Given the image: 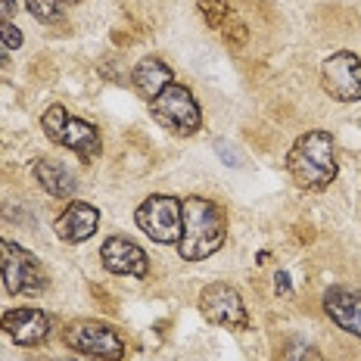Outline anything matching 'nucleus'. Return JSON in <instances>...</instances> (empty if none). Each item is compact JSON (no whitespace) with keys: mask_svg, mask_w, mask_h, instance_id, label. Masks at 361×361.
<instances>
[{"mask_svg":"<svg viewBox=\"0 0 361 361\" xmlns=\"http://www.w3.org/2000/svg\"><path fill=\"white\" fill-rule=\"evenodd\" d=\"M224 240H228V212L218 202L202 197H187L180 202V259L202 262L221 250Z\"/></svg>","mask_w":361,"mask_h":361,"instance_id":"f257e3e1","label":"nucleus"},{"mask_svg":"<svg viewBox=\"0 0 361 361\" xmlns=\"http://www.w3.org/2000/svg\"><path fill=\"white\" fill-rule=\"evenodd\" d=\"M287 171L302 190H327L340 171L334 137L321 128L299 134L287 153Z\"/></svg>","mask_w":361,"mask_h":361,"instance_id":"f03ea898","label":"nucleus"},{"mask_svg":"<svg viewBox=\"0 0 361 361\" xmlns=\"http://www.w3.org/2000/svg\"><path fill=\"white\" fill-rule=\"evenodd\" d=\"M0 281L10 296H41L47 290V271L28 250L0 237Z\"/></svg>","mask_w":361,"mask_h":361,"instance_id":"7ed1b4c3","label":"nucleus"},{"mask_svg":"<svg viewBox=\"0 0 361 361\" xmlns=\"http://www.w3.org/2000/svg\"><path fill=\"white\" fill-rule=\"evenodd\" d=\"M41 128H44V134H47V140L85 156V159H94L103 149L100 131L90 122H85V118H72L69 112H66V106H59V103L47 106V112L41 116Z\"/></svg>","mask_w":361,"mask_h":361,"instance_id":"20e7f679","label":"nucleus"},{"mask_svg":"<svg viewBox=\"0 0 361 361\" xmlns=\"http://www.w3.org/2000/svg\"><path fill=\"white\" fill-rule=\"evenodd\" d=\"M149 112L162 128H169L171 134H180V137H190L202 128V112L197 97L190 94V87L175 85V81L156 100H149Z\"/></svg>","mask_w":361,"mask_h":361,"instance_id":"39448f33","label":"nucleus"},{"mask_svg":"<svg viewBox=\"0 0 361 361\" xmlns=\"http://www.w3.org/2000/svg\"><path fill=\"white\" fill-rule=\"evenodd\" d=\"M63 343L78 355L100 361H118L125 355V340L118 336L116 327L103 324V321H75L66 327Z\"/></svg>","mask_w":361,"mask_h":361,"instance_id":"423d86ee","label":"nucleus"},{"mask_svg":"<svg viewBox=\"0 0 361 361\" xmlns=\"http://www.w3.org/2000/svg\"><path fill=\"white\" fill-rule=\"evenodd\" d=\"M137 228L159 246H171L180 240V200L169 193H153L137 206L134 215Z\"/></svg>","mask_w":361,"mask_h":361,"instance_id":"0eeeda50","label":"nucleus"},{"mask_svg":"<svg viewBox=\"0 0 361 361\" xmlns=\"http://www.w3.org/2000/svg\"><path fill=\"white\" fill-rule=\"evenodd\" d=\"M200 312L206 314V321H212L218 327L231 330H246L250 327V314H246L243 296L231 287V283H209L200 293Z\"/></svg>","mask_w":361,"mask_h":361,"instance_id":"6e6552de","label":"nucleus"},{"mask_svg":"<svg viewBox=\"0 0 361 361\" xmlns=\"http://www.w3.org/2000/svg\"><path fill=\"white\" fill-rule=\"evenodd\" d=\"M321 85L334 100L340 103H358L361 100V56L352 50L327 56L321 66Z\"/></svg>","mask_w":361,"mask_h":361,"instance_id":"1a4fd4ad","label":"nucleus"},{"mask_svg":"<svg viewBox=\"0 0 361 361\" xmlns=\"http://www.w3.org/2000/svg\"><path fill=\"white\" fill-rule=\"evenodd\" d=\"M100 262L109 274L134 277V281H144L149 274L147 252L128 237H106V243L100 246Z\"/></svg>","mask_w":361,"mask_h":361,"instance_id":"9d476101","label":"nucleus"},{"mask_svg":"<svg viewBox=\"0 0 361 361\" xmlns=\"http://www.w3.org/2000/svg\"><path fill=\"white\" fill-rule=\"evenodd\" d=\"M0 330L16 345H41L50 336V318L41 308H10L0 318Z\"/></svg>","mask_w":361,"mask_h":361,"instance_id":"9b49d317","label":"nucleus"},{"mask_svg":"<svg viewBox=\"0 0 361 361\" xmlns=\"http://www.w3.org/2000/svg\"><path fill=\"white\" fill-rule=\"evenodd\" d=\"M97 224H100V212H97V206H90L85 200H72L69 206L63 209V212L56 215L54 221V231L56 237L63 240V243H85L97 234Z\"/></svg>","mask_w":361,"mask_h":361,"instance_id":"f8f14e48","label":"nucleus"},{"mask_svg":"<svg viewBox=\"0 0 361 361\" xmlns=\"http://www.w3.org/2000/svg\"><path fill=\"white\" fill-rule=\"evenodd\" d=\"M324 312L340 330L361 340V290L352 287H330L324 293Z\"/></svg>","mask_w":361,"mask_h":361,"instance_id":"ddd939ff","label":"nucleus"},{"mask_svg":"<svg viewBox=\"0 0 361 361\" xmlns=\"http://www.w3.org/2000/svg\"><path fill=\"white\" fill-rule=\"evenodd\" d=\"M131 81L134 87H137V94L144 97V100H156V97L162 94L165 87L175 81V75H171L169 63L159 56H144L137 66H134L131 72Z\"/></svg>","mask_w":361,"mask_h":361,"instance_id":"4468645a","label":"nucleus"},{"mask_svg":"<svg viewBox=\"0 0 361 361\" xmlns=\"http://www.w3.org/2000/svg\"><path fill=\"white\" fill-rule=\"evenodd\" d=\"M32 171H35V180L41 184V190L50 193V197H56V200H69L75 193V187H78V180H75L72 171L66 169L63 162L47 159V156L35 159Z\"/></svg>","mask_w":361,"mask_h":361,"instance_id":"2eb2a0df","label":"nucleus"},{"mask_svg":"<svg viewBox=\"0 0 361 361\" xmlns=\"http://www.w3.org/2000/svg\"><path fill=\"white\" fill-rule=\"evenodd\" d=\"M200 13H202V19H206L215 32H221L224 41L234 44V47H240V44L250 37V35H246L243 22H237V16H234V10H231L228 0H200Z\"/></svg>","mask_w":361,"mask_h":361,"instance_id":"dca6fc26","label":"nucleus"},{"mask_svg":"<svg viewBox=\"0 0 361 361\" xmlns=\"http://www.w3.org/2000/svg\"><path fill=\"white\" fill-rule=\"evenodd\" d=\"M25 10L37 22H59L63 19V0H25Z\"/></svg>","mask_w":361,"mask_h":361,"instance_id":"f3484780","label":"nucleus"},{"mask_svg":"<svg viewBox=\"0 0 361 361\" xmlns=\"http://www.w3.org/2000/svg\"><path fill=\"white\" fill-rule=\"evenodd\" d=\"M22 41H25V37H22L19 28L13 25L10 19H0V44H4L6 50H19Z\"/></svg>","mask_w":361,"mask_h":361,"instance_id":"a211bd4d","label":"nucleus"},{"mask_svg":"<svg viewBox=\"0 0 361 361\" xmlns=\"http://www.w3.org/2000/svg\"><path fill=\"white\" fill-rule=\"evenodd\" d=\"M274 293L277 296H290V274L287 271H277L274 274Z\"/></svg>","mask_w":361,"mask_h":361,"instance_id":"6ab92c4d","label":"nucleus"},{"mask_svg":"<svg viewBox=\"0 0 361 361\" xmlns=\"http://www.w3.org/2000/svg\"><path fill=\"white\" fill-rule=\"evenodd\" d=\"M16 0H0V19H10L13 22V16H16Z\"/></svg>","mask_w":361,"mask_h":361,"instance_id":"aec40b11","label":"nucleus"},{"mask_svg":"<svg viewBox=\"0 0 361 361\" xmlns=\"http://www.w3.org/2000/svg\"><path fill=\"white\" fill-rule=\"evenodd\" d=\"M299 361H324V355H321L318 349H305L302 355H299Z\"/></svg>","mask_w":361,"mask_h":361,"instance_id":"412c9836","label":"nucleus"},{"mask_svg":"<svg viewBox=\"0 0 361 361\" xmlns=\"http://www.w3.org/2000/svg\"><path fill=\"white\" fill-rule=\"evenodd\" d=\"M6 63V54H4V50H0V66H4Z\"/></svg>","mask_w":361,"mask_h":361,"instance_id":"4be33fe9","label":"nucleus"},{"mask_svg":"<svg viewBox=\"0 0 361 361\" xmlns=\"http://www.w3.org/2000/svg\"><path fill=\"white\" fill-rule=\"evenodd\" d=\"M66 4H81V0H66Z\"/></svg>","mask_w":361,"mask_h":361,"instance_id":"5701e85b","label":"nucleus"}]
</instances>
